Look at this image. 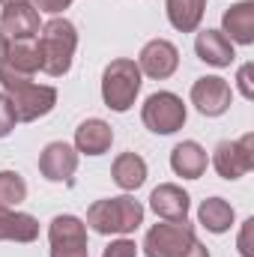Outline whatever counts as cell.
I'll return each instance as SVG.
<instances>
[{
  "label": "cell",
  "instance_id": "cell-24",
  "mask_svg": "<svg viewBox=\"0 0 254 257\" xmlns=\"http://www.w3.org/2000/svg\"><path fill=\"white\" fill-rule=\"evenodd\" d=\"M18 123V117H15V111H12V102H9V96L6 93H0V138H6L12 128Z\"/></svg>",
  "mask_w": 254,
  "mask_h": 257
},
{
  "label": "cell",
  "instance_id": "cell-23",
  "mask_svg": "<svg viewBox=\"0 0 254 257\" xmlns=\"http://www.w3.org/2000/svg\"><path fill=\"white\" fill-rule=\"evenodd\" d=\"M27 200V183L18 171H0V206H18Z\"/></svg>",
  "mask_w": 254,
  "mask_h": 257
},
{
  "label": "cell",
  "instance_id": "cell-14",
  "mask_svg": "<svg viewBox=\"0 0 254 257\" xmlns=\"http://www.w3.org/2000/svg\"><path fill=\"white\" fill-rule=\"evenodd\" d=\"M194 54H197L206 66H215V69L230 66L233 57H236L233 42H230L221 30H200L197 39H194Z\"/></svg>",
  "mask_w": 254,
  "mask_h": 257
},
{
  "label": "cell",
  "instance_id": "cell-30",
  "mask_svg": "<svg viewBox=\"0 0 254 257\" xmlns=\"http://www.w3.org/2000/svg\"><path fill=\"white\" fill-rule=\"evenodd\" d=\"M6 57H9V39H6L3 30H0V69L6 66Z\"/></svg>",
  "mask_w": 254,
  "mask_h": 257
},
{
  "label": "cell",
  "instance_id": "cell-2",
  "mask_svg": "<svg viewBox=\"0 0 254 257\" xmlns=\"http://www.w3.org/2000/svg\"><path fill=\"white\" fill-rule=\"evenodd\" d=\"M39 60H42V72L51 75V78H60L72 69V57H75V48H78V30L69 18L54 15L51 21L42 24L39 30Z\"/></svg>",
  "mask_w": 254,
  "mask_h": 257
},
{
  "label": "cell",
  "instance_id": "cell-25",
  "mask_svg": "<svg viewBox=\"0 0 254 257\" xmlns=\"http://www.w3.org/2000/svg\"><path fill=\"white\" fill-rule=\"evenodd\" d=\"M102 257H138V245L123 236V239H114V242L102 251Z\"/></svg>",
  "mask_w": 254,
  "mask_h": 257
},
{
  "label": "cell",
  "instance_id": "cell-10",
  "mask_svg": "<svg viewBox=\"0 0 254 257\" xmlns=\"http://www.w3.org/2000/svg\"><path fill=\"white\" fill-rule=\"evenodd\" d=\"M177 66H180V51H177V45L168 42V39H150V42L141 48V54H138V69H141V75H147V78H153V81L171 78V75L177 72Z\"/></svg>",
  "mask_w": 254,
  "mask_h": 257
},
{
  "label": "cell",
  "instance_id": "cell-22",
  "mask_svg": "<svg viewBox=\"0 0 254 257\" xmlns=\"http://www.w3.org/2000/svg\"><path fill=\"white\" fill-rule=\"evenodd\" d=\"M6 69H12V72H18V75L33 78V75L42 69V60H39V48H36V42H33V39H24V42H9Z\"/></svg>",
  "mask_w": 254,
  "mask_h": 257
},
{
  "label": "cell",
  "instance_id": "cell-17",
  "mask_svg": "<svg viewBox=\"0 0 254 257\" xmlns=\"http://www.w3.org/2000/svg\"><path fill=\"white\" fill-rule=\"evenodd\" d=\"M206 162H209L206 150L197 141H183L171 150V168L183 180H200L203 171H206Z\"/></svg>",
  "mask_w": 254,
  "mask_h": 257
},
{
  "label": "cell",
  "instance_id": "cell-3",
  "mask_svg": "<svg viewBox=\"0 0 254 257\" xmlns=\"http://www.w3.org/2000/svg\"><path fill=\"white\" fill-rule=\"evenodd\" d=\"M141 224H144V206L129 194L96 200L87 209V227H93L102 236H111V233L126 236V233H135Z\"/></svg>",
  "mask_w": 254,
  "mask_h": 257
},
{
  "label": "cell",
  "instance_id": "cell-11",
  "mask_svg": "<svg viewBox=\"0 0 254 257\" xmlns=\"http://www.w3.org/2000/svg\"><path fill=\"white\" fill-rule=\"evenodd\" d=\"M0 30L9 42H24V39H36L42 30L39 21V9L27 0V3H9L0 12Z\"/></svg>",
  "mask_w": 254,
  "mask_h": 257
},
{
  "label": "cell",
  "instance_id": "cell-21",
  "mask_svg": "<svg viewBox=\"0 0 254 257\" xmlns=\"http://www.w3.org/2000/svg\"><path fill=\"white\" fill-rule=\"evenodd\" d=\"M233 218H236V212H233V206L224 197H206L197 206V221L209 233H227L230 224H233Z\"/></svg>",
  "mask_w": 254,
  "mask_h": 257
},
{
  "label": "cell",
  "instance_id": "cell-9",
  "mask_svg": "<svg viewBox=\"0 0 254 257\" xmlns=\"http://www.w3.org/2000/svg\"><path fill=\"white\" fill-rule=\"evenodd\" d=\"M230 102H233V90L218 75H203V78H197L191 84V105L203 117H221V114H227Z\"/></svg>",
  "mask_w": 254,
  "mask_h": 257
},
{
  "label": "cell",
  "instance_id": "cell-4",
  "mask_svg": "<svg viewBox=\"0 0 254 257\" xmlns=\"http://www.w3.org/2000/svg\"><path fill=\"white\" fill-rule=\"evenodd\" d=\"M141 84H144V75L135 60H129V57L111 60L102 72V102L111 111L126 114L141 93Z\"/></svg>",
  "mask_w": 254,
  "mask_h": 257
},
{
  "label": "cell",
  "instance_id": "cell-6",
  "mask_svg": "<svg viewBox=\"0 0 254 257\" xmlns=\"http://www.w3.org/2000/svg\"><path fill=\"white\" fill-rule=\"evenodd\" d=\"M194 227L186 221H162L153 224L144 236V254L147 257H180L194 242Z\"/></svg>",
  "mask_w": 254,
  "mask_h": 257
},
{
  "label": "cell",
  "instance_id": "cell-20",
  "mask_svg": "<svg viewBox=\"0 0 254 257\" xmlns=\"http://www.w3.org/2000/svg\"><path fill=\"white\" fill-rule=\"evenodd\" d=\"M168 21L180 33H194L203 21L206 0H168Z\"/></svg>",
  "mask_w": 254,
  "mask_h": 257
},
{
  "label": "cell",
  "instance_id": "cell-13",
  "mask_svg": "<svg viewBox=\"0 0 254 257\" xmlns=\"http://www.w3.org/2000/svg\"><path fill=\"white\" fill-rule=\"evenodd\" d=\"M150 206H153V212H156L159 218H165V221H186V218H189L191 197H189V192H183L180 186L165 183V186L153 189Z\"/></svg>",
  "mask_w": 254,
  "mask_h": 257
},
{
  "label": "cell",
  "instance_id": "cell-18",
  "mask_svg": "<svg viewBox=\"0 0 254 257\" xmlns=\"http://www.w3.org/2000/svg\"><path fill=\"white\" fill-rule=\"evenodd\" d=\"M36 236H39V221L30 212H15L9 206H0V239L33 242Z\"/></svg>",
  "mask_w": 254,
  "mask_h": 257
},
{
  "label": "cell",
  "instance_id": "cell-19",
  "mask_svg": "<svg viewBox=\"0 0 254 257\" xmlns=\"http://www.w3.org/2000/svg\"><path fill=\"white\" fill-rule=\"evenodd\" d=\"M111 177L123 192H135L147 183V162L138 153H120L111 165Z\"/></svg>",
  "mask_w": 254,
  "mask_h": 257
},
{
  "label": "cell",
  "instance_id": "cell-1",
  "mask_svg": "<svg viewBox=\"0 0 254 257\" xmlns=\"http://www.w3.org/2000/svg\"><path fill=\"white\" fill-rule=\"evenodd\" d=\"M0 90L9 96L18 123H33V120L51 114L54 105H57V90L54 87L36 84L33 78L18 75V72H12L6 66L0 69Z\"/></svg>",
  "mask_w": 254,
  "mask_h": 257
},
{
  "label": "cell",
  "instance_id": "cell-32",
  "mask_svg": "<svg viewBox=\"0 0 254 257\" xmlns=\"http://www.w3.org/2000/svg\"><path fill=\"white\" fill-rule=\"evenodd\" d=\"M0 93H3V90H0Z\"/></svg>",
  "mask_w": 254,
  "mask_h": 257
},
{
  "label": "cell",
  "instance_id": "cell-26",
  "mask_svg": "<svg viewBox=\"0 0 254 257\" xmlns=\"http://www.w3.org/2000/svg\"><path fill=\"white\" fill-rule=\"evenodd\" d=\"M251 72H254V66H251V63H245V66H239V75H236V81H239V93H242L245 99H254Z\"/></svg>",
  "mask_w": 254,
  "mask_h": 257
},
{
  "label": "cell",
  "instance_id": "cell-15",
  "mask_svg": "<svg viewBox=\"0 0 254 257\" xmlns=\"http://www.w3.org/2000/svg\"><path fill=\"white\" fill-rule=\"evenodd\" d=\"M111 144H114V128L99 117H90L75 128V150L84 156H102L111 150Z\"/></svg>",
  "mask_w": 254,
  "mask_h": 257
},
{
  "label": "cell",
  "instance_id": "cell-5",
  "mask_svg": "<svg viewBox=\"0 0 254 257\" xmlns=\"http://www.w3.org/2000/svg\"><path fill=\"white\" fill-rule=\"evenodd\" d=\"M186 105L177 93H168V90H159L153 96H147L144 108H141V120L144 126L156 135H174L186 126Z\"/></svg>",
  "mask_w": 254,
  "mask_h": 257
},
{
  "label": "cell",
  "instance_id": "cell-12",
  "mask_svg": "<svg viewBox=\"0 0 254 257\" xmlns=\"http://www.w3.org/2000/svg\"><path fill=\"white\" fill-rule=\"evenodd\" d=\"M78 171V150L63 141H54L42 150L39 156V174L48 183H69L72 174Z\"/></svg>",
  "mask_w": 254,
  "mask_h": 257
},
{
  "label": "cell",
  "instance_id": "cell-8",
  "mask_svg": "<svg viewBox=\"0 0 254 257\" xmlns=\"http://www.w3.org/2000/svg\"><path fill=\"white\" fill-rule=\"evenodd\" d=\"M212 168L221 180H239L254 168V135H242L239 141H221L212 153Z\"/></svg>",
  "mask_w": 254,
  "mask_h": 257
},
{
  "label": "cell",
  "instance_id": "cell-28",
  "mask_svg": "<svg viewBox=\"0 0 254 257\" xmlns=\"http://www.w3.org/2000/svg\"><path fill=\"white\" fill-rule=\"evenodd\" d=\"M72 0H36V9L39 12H51V15H60L63 9H69Z\"/></svg>",
  "mask_w": 254,
  "mask_h": 257
},
{
  "label": "cell",
  "instance_id": "cell-16",
  "mask_svg": "<svg viewBox=\"0 0 254 257\" xmlns=\"http://www.w3.org/2000/svg\"><path fill=\"white\" fill-rule=\"evenodd\" d=\"M221 33L230 42L251 45L254 42V3L251 0H242V3H233L230 9H224V15H221Z\"/></svg>",
  "mask_w": 254,
  "mask_h": 257
},
{
  "label": "cell",
  "instance_id": "cell-27",
  "mask_svg": "<svg viewBox=\"0 0 254 257\" xmlns=\"http://www.w3.org/2000/svg\"><path fill=\"white\" fill-rule=\"evenodd\" d=\"M251 227H254V218H248L239 230V254L242 257H254V248H251Z\"/></svg>",
  "mask_w": 254,
  "mask_h": 257
},
{
  "label": "cell",
  "instance_id": "cell-29",
  "mask_svg": "<svg viewBox=\"0 0 254 257\" xmlns=\"http://www.w3.org/2000/svg\"><path fill=\"white\" fill-rule=\"evenodd\" d=\"M180 257H209V248H206L203 242H197V239H194V242H191V245Z\"/></svg>",
  "mask_w": 254,
  "mask_h": 257
},
{
  "label": "cell",
  "instance_id": "cell-31",
  "mask_svg": "<svg viewBox=\"0 0 254 257\" xmlns=\"http://www.w3.org/2000/svg\"><path fill=\"white\" fill-rule=\"evenodd\" d=\"M3 6H9V3H27V0H0Z\"/></svg>",
  "mask_w": 254,
  "mask_h": 257
},
{
  "label": "cell",
  "instance_id": "cell-7",
  "mask_svg": "<svg viewBox=\"0 0 254 257\" xmlns=\"http://www.w3.org/2000/svg\"><path fill=\"white\" fill-rule=\"evenodd\" d=\"M51 257H90L87 224L78 215H54L48 224Z\"/></svg>",
  "mask_w": 254,
  "mask_h": 257
}]
</instances>
